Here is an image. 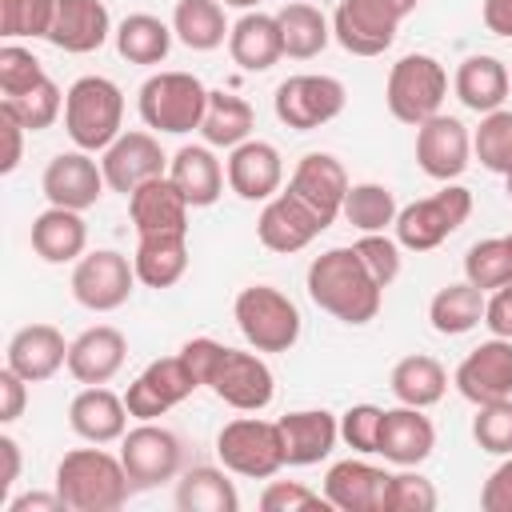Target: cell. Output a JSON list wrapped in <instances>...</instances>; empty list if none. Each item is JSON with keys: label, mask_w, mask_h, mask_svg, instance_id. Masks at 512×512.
I'll use <instances>...</instances> for the list:
<instances>
[{"label": "cell", "mask_w": 512, "mask_h": 512, "mask_svg": "<svg viewBox=\"0 0 512 512\" xmlns=\"http://www.w3.org/2000/svg\"><path fill=\"white\" fill-rule=\"evenodd\" d=\"M276 428H280V444H284V464H292V468L320 464L340 440V420L324 408L288 412L276 420Z\"/></svg>", "instance_id": "cell-25"}, {"label": "cell", "mask_w": 512, "mask_h": 512, "mask_svg": "<svg viewBox=\"0 0 512 512\" xmlns=\"http://www.w3.org/2000/svg\"><path fill=\"white\" fill-rule=\"evenodd\" d=\"M108 180H104V168L100 160H92V152L76 148V152H60L48 160L44 176H40V192L48 196V204L56 208H92L100 196H104Z\"/></svg>", "instance_id": "cell-17"}, {"label": "cell", "mask_w": 512, "mask_h": 512, "mask_svg": "<svg viewBox=\"0 0 512 512\" xmlns=\"http://www.w3.org/2000/svg\"><path fill=\"white\" fill-rule=\"evenodd\" d=\"M468 216H472V192L448 180L440 192H432V196L412 200L408 208H400L392 228H396L400 248H408V252H432V248H440Z\"/></svg>", "instance_id": "cell-7"}, {"label": "cell", "mask_w": 512, "mask_h": 512, "mask_svg": "<svg viewBox=\"0 0 512 512\" xmlns=\"http://www.w3.org/2000/svg\"><path fill=\"white\" fill-rule=\"evenodd\" d=\"M168 176H172V184L184 192V200H188L192 208H208V204L220 200L228 172H224V164L216 160L212 144H184V148H176V156L168 160Z\"/></svg>", "instance_id": "cell-30"}, {"label": "cell", "mask_w": 512, "mask_h": 512, "mask_svg": "<svg viewBox=\"0 0 512 512\" xmlns=\"http://www.w3.org/2000/svg\"><path fill=\"white\" fill-rule=\"evenodd\" d=\"M388 388H392V396H396L400 404L432 408V404H440L444 392H448V372H444V364H440L436 356L416 352V356L396 360V368H392V376H388Z\"/></svg>", "instance_id": "cell-35"}, {"label": "cell", "mask_w": 512, "mask_h": 512, "mask_svg": "<svg viewBox=\"0 0 512 512\" xmlns=\"http://www.w3.org/2000/svg\"><path fill=\"white\" fill-rule=\"evenodd\" d=\"M188 200L184 192L172 184V176H156L148 184H140L128 196V216L136 224V236H152V232H188Z\"/></svg>", "instance_id": "cell-29"}, {"label": "cell", "mask_w": 512, "mask_h": 512, "mask_svg": "<svg viewBox=\"0 0 512 512\" xmlns=\"http://www.w3.org/2000/svg\"><path fill=\"white\" fill-rule=\"evenodd\" d=\"M44 76H48V72H44V64L32 56V48H24V44H16V40H4V48H0V92H4V96H16V92L40 84Z\"/></svg>", "instance_id": "cell-49"}, {"label": "cell", "mask_w": 512, "mask_h": 512, "mask_svg": "<svg viewBox=\"0 0 512 512\" xmlns=\"http://www.w3.org/2000/svg\"><path fill=\"white\" fill-rule=\"evenodd\" d=\"M452 384L460 388L468 404H492V400L512 396V340L492 336L480 348H472L460 360Z\"/></svg>", "instance_id": "cell-19"}, {"label": "cell", "mask_w": 512, "mask_h": 512, "mask_svg": "<svg viewBox=\"0 0 512 512\" xmlns=\"http://www.w3.org/2000/svg\"><path fill=\"white\" fill-rule=\"evenodd\" d=\"M356 248V256L364 260V268H368V276L380 284V288H388L396 276H400V240H392V236H384V232H360V240L352 244Z\"/></svg>", "instance_id": "cell-48"}, {"label": "cell", "mask_w": 512, "mask_h": 512, "mask_svg": "<svg viewBox=\"0 0 512 512\" xmlns=\"http://www.w3.org/2000/svg\"><path fill=\"white\" fill-rule=\"evenodd\" d=\"M108 36H112V16H108L104 0H56L52 28L44 40L60 52L84 56V52L104 48Z\"/></svg>", "instance_id": "cell-23"}, {"label": "cell", "mask_w": 512, "mask_h": 512, "mask_svg": "<svg viewBox=\"0 0 512 512\" xmlns=\"http://www.w3.org/2000/svg\"><path fill=\"white\" fill-rule=\"evenodd\" d=\"M448 96V72L436 56L428 52H408L392 64L388 72V84H384V100H388V112L400 120V124H424L428 116L440 112Z\"/></svg>", "instance_id": "cell-6"}, {"label": "cell", "mask_w": 512, "mask_h": 512, "mask_svg": "<svg viewBox=\"0 0 512 512\" xmlns=\"http://www.w3.org/2000/svg\"><path fill=\"white\" fill-rule=\"evenodd\" d=\"M68 424L88 444H112L128 432V404L104 384H84L68 404Z\"/></svg>", "instance_id": "cell-26"}, {"label": "cell", "mask_w": 512, "mask_h": 512, "mask_svg": "<svg viewBox=\"0 0 512 512\" xmlns=\"http://www.w3.org/2000/svg\"><path fill=\"white\" fill-rule=\"evenodd\" d=\"M484 324H488L492 336L512 340V280L488 296V304H484Z\"/></svg>", "instance_id": "cell-56"}, {"label": "cell", "mask_w": 512, "mask_h": 512, "mask_svg": "<svg viewBox=\"0 0 512 512\" xmlns=\"http://www.w3.org/2000/svg\"><path fill=\"white\" fill-rule=\"evenodd\" d=\"M452 88H456V96H460L464 108H472V112L484 116V112L504 108L508 88H512V76H508L504 60L476 52V56H464L460 60V68L452 76Z\"/></svg>", "instance_id": "cell-32"}, {"label": "cell", "mask_w": 512, "mask_h": 512, "mask_svg": "<svg viewBox=\"0 0 512 512\" xmlns=\"http://www.w3.org/2000/svg\"><path fill=\"white\" fill-rule=\"evenodd\" d=\"M172 32L192 52H212L228 40V20L220 0H176L172 8Z\"/></svg>", "instance_id": "cell-39"}, {"label": "cell", "mask_w": 512, "mask_h": 512, "mask_svg": "<svg viewBox=\"0 0 512 512\" xmlns=\"http://www.w3.org/2000/svg\"><path fill=\"white\" fill-rule=\"evenodd\" d=\"M0 128H4V156H0V172L8 176V172H16L20 168V156H24V124L20 120H12L8 112H0Z\"/></svg>", "instance_id": "cell-57"}, {"label": "cell", "mask_w": 512, "mask_h": 512, "mask_svg": "<svg viewBox=\"0 0 512 512\" xmlns=\"http://www.w3.org/2000/svg\"><path fill=\"white\" fill-rule=\"evenodd\" d=\"M348 104V92L336 76H316V72H300L288 76L276 96H272V112L280 124L296 128V132H312L328 120H336Z\"/></svg>", "instance_id": "cell-10"}, {"label": "cell", "mask_w": 512, "mask_h": 512, "mask_svg": "<svg viewBox=\"0 0 512 512\" xmlns=\"http://www.w3.org/2000/svg\"><path fill=\"white\" fill-rule=\"evenodd\" d=\"M220 4H224V8H244V12H252L260 0H220Z\"/></svg>", "instance_id": "cell-61"}, {"label": "cell", "mask_w": 512, "mask_h": 512, "mask_svg": "<svg viewBox=\"0 0 512 512\" xmlns=\"http://www.w3.org/2000/svg\"><path fill=\"white\" fill-rule=\"evenodd\" d=\"M124 128V92L108 76H80L64 92V132L84 152H104Z\"/></svg>", "instance_id": "cell-3"}, {"label": "cell", "mask_w": 512, "mask_h": 512, "mask_svg": "<svg viewBox=\"0 0 512 512\" xmlns=\"http://www.w3.org/2000/svg\"><path fill=\"white\" fill-rule=\"evenodd\" d=\"M216 456L244 480H272L284 468V444L276 420L236 416L216 432Z\"/></svg>", "instance_id": "cell-8"}, {"label": "cell", "mask_w": 512, "mask_h": 512, "mask_svg": "<svg viewBox=\"0 0 512 512\" xmlns=\"http://www.w3.org/2000/svg\"><path fill=\"white\" fill-rule=\"evenodd\" d=\"M472 160V132L456 120V116H428L424 124H416V164L424 168V176L448 184L456 180Z\"/></svg>", "instance_id": "cell-16"}, {"label": "cell", "mask_w": 512, "mask_h": 512, "mask_svg": "<svg viewBox=\"0 0 512 512\" xmlns=\"http://www.w3.org/2000/svg\"><path fill=\"white\" fill-rule=\"evenodd\" d=\"M328 224L296 196V192H276L272 200H264L260 216H256V236L268 252L292 256L300 248H308Z\"/></svg>", "instance_id": "cell-18"}, {"label": "cell", "mask_w": 512, "mask_h": 512, "mask_svg": "<svg viewBox=\"0 0 512 512\" xmlns=\"http://www.w3.org/2000/svg\"><path fill=\"white\" fill-rule=\"evenodd\" d=\"M116 52L128 60V64H164L168 60V48H172V28L160 20V16H148V12H132L116 24Z\"/></svg>", "instance_id": "cell-40"}, {"label": "cell", "mask_w": 512, "mask_h": 512, "mask_svg": "<svg viewBox=\"0 0 512 512\" xmlns=\"http://www.w3.org/2000/svg\"><path fill=\"white\" fill-rule=\"evenodd\" d=\"M56 492L72 512H116L132 496L124 460L96 448H72L56 464Z\"/></svg>", "instance_id": "cell-2"}, {"label": "cell", "mask_w": 512, "mask_h": 512, "mask_svg": "<svg viewBox=\"0 0 512 512\" xmlns=\"http://www.w3.org/2000/svg\"><path fill=\"white\" fill-rule=\"evenodd\" d=\"M204 388H212V396L236 412H264L276 396V376L260 352H240V348L224 344Z\"/></svg>", "instance_id": "cell-12"}, {"label": "cell", "mask_w": 512, "mask_h": 512, "mask_svg": "<svg viewBox=\"0 0 512 512\" xmlns=\"http://www.w3.org/2000/svg\"><path fill=\"white\" fill-rule=\"evenodd\" d=\"M132 268L144 288H172L188 272V232L140 236L136 252H132Z\"/></svg>", "instance_id": "cell-34"}, {"label": "cell", "mask_w": 512, "mask_h": 512, "mask_svg": "<svg viewBox=\"0 0 512 512\" xmlns=\"http://www.w3.org/2000/svg\"><path fill=\"white\" fill-rule=\"evenodd\" d=\"M252 124H256V112L244 96L236 92H208V108H204V120H200V136L204 144L212 148H236L244 140H252Z\"/></svg>", "instance_id": "cell-36"}, {"label": "cell", "mask_w": 512, "mask_h": 512, "mask_svg": "<svg viewBox=\"0 0 512 512\" xmlns=\"http://www.w3.org/2000/svg\"><path fill=\"white\" fill-rule=\"evenodd\" d=\"M396 192L388 184H376V180H364V184H352L348 196H344V208L340 216L356 228V232H384L396 224Z\"/></svg>", "instance_id": "cell-42"}, {"label": "cell", "mask_w": 512, "mask_h": 512, "mask_svg": "<svg viewBox=\"0 0 512 512\" xmlns=\"http://www.w3.org/2000/svg\"><path fill=\"white\" fill-rule=\"evenodd\" d=\"M480 16H484V28H488L492 36L512 40V0H484Z\"/></svg>", "instance_id": "cell-59"}, {"label": "cell", "mask_w": 512, "mask_h": 512, "mask_svg": "<svg viewBox=\"0 0 512 512\" xmlns=\"http://www.w3.org/2000/svg\"><path fill=\"white\" fill-rule=\"evenodd\" d=\"M464 280L476 284L480 292H496L512 280V256H508V244L504 236H488V240H476L464 256Z\"/></svg>", "instance_id": "cell-45"}, {"label": "cell", "mask_w": 512, "mask_h": 512, "mask_svg": "<svg viewBox=\"0 0 512 512\" xmlns=\"http://www.w3.org/2000/svg\"><path fill=\"white\" fill-rule=\"evenodd\" d=\"M436 484L412 468L396 472L388 480V500H384V512H432L436 508Z\"/></svg>", "instance_id": "cell-50"}, {"label": "cell", "mask_w": 512, "mask_h": 512, "mask_svg": "<svg viewBox=\"0 0 512 512\" xmlns=\"http://www.w3.org/2000/svg\"><path fill=\"white\" fill-rule=\"evenodd\" d=\"M392 4H396V8H400V12H404V16H412V12H416V4H420V0H392Z\"/></svg>", "instance_id": "cell-62"}, {"label": "cell", "mask_w": 512, "mask_h": 512, "mask_svg": "<svg viewBox=\"0 0 512 512\" xmlns=\"http://www.w3.org/2000/svg\"><path fill=\"white\" fill-rule=\"evenodd\" d=\"M56 0H0V36L4 40H44L52 28Z\"/></svg>", "instance_id": "cell-46"}, {"label": "cell", "mask_w": 512, "mask_h": 512, "mask_svg": "<svg viewBox=\"0 0 512 512\" xmlns=\"http://www.w3.org/2000/svg\"><path fill=\"white\" fill-rule=\"evenodd\" d=\"M484 304H488V296L476 284H468V280L464 284H448V288H440L432 296L428 320H432V328L440 336H464L476 324H484Z\"/></svg>", "instance_id": "cell-41"}, {"label": "cell", "mask_w": 512, "mask_h": 512, "mask_svg": "<svg viewBox=\"0 0 512 512\" xmlns=\"http://www.w3.org/2000/svg\"><path fill=\"white\" fill-rule=\"evenodd\" d=\"M228 56L244 72H268L284 56V36L276 16L268 12H244L228 32Z\"/></svg>", "instance_id": "cell-33"}, {"label": "cell", "mask_w": 512, "mask_h": 512, "mask_svg": "<svg viewBox=\"0 0 512 512\" xmlns=\"http://www.w3.org/2000/svg\"><path fill=\"white\" fill-rule=\"evenodd\" d=\"M200 388V380L192 376V368L184 364V356H160L152 360L124 392L128 416L132 420H160L168 408H176L180 400H188Z\"/></svg>", "instance_id": "cell-14"}, {"label": "cell", "mask_w": 512, "mask_h": 512, "mask_svg": "<svg viewBox=\"0 0 512 512\" xmlns=\"http://www.w3.org/2000/svg\"><path fill=\"white\" fill-rule=\"evenodd\" d=\"M64 496L60 492H24L16 500L4 504V512H64Z\"/></svg>", "instance_id": "cell-58"}, {"label": "cell", "mask_w": 512, "mask_h": 512, "mask_svg": "<svg viewBox=\"0 0 512 512\" xmlns=\"http://www.w3.org/2000/svg\"><path fill=\"white\" fill-rule=\"evenodd\" d=\"M392 472L368 464V460H336L324 476V500L340 512H384Z\"/></svg>", "instance_id": "cell-21"}, {"label": "cell", "mask_w": 512, "mask_h": 512, "mask_svg": "<svg viewBox=\"0 0 512 512\" xmlns=\"http://www.w3.org/2000/svg\"><path fill=\"white\" fill-rule=\"evenodd\" d=\"M472 440L492 456H512V396L492 400V404H476Z\"/></svg>", "instance_id": "cell-47"}, {"label": "cell", "mask_w": 512, "mask_h": 512, "mask_svg": "<svg viewBox=\"0 0 512 512\" xmlns=\"http://www.w3.org/2000/svg\"><path fill=\"white\" fill-rule=\"evenodd\" d=\"M24 404H28V380L4 364L0 368V424L20 420L24 416Z\"/></svg>", "instance_id": "cell-54"}, {"label": "cell", "mask_w": 512, "mask_h": 512, "mask_svg": "<svg viewBox=\"0 0 512 512\" xmlns=\"http://www.w3.org/2000/svg\"><path fill=\"white\" fill-rule=\"evenodd\" d=\"M380 424H384V408H376V404H352L340 416V440L352 452L372 456V452H380Z\"/></svg>", "instance_id": "cell-51"}, {"label": "cell", "mask_w": 512, "mask_h": 512, "mask_svg": "<svg viewBox=\"0 0 512 512\" xmlns=\"http://www.w3.org/2000/svg\"><path fill=\"white\" fill-rule=\"evenodd\" d=\"M120 460H124V472L132 480V492H148L164 480H172L180 472V460H184V448H180V436L156 420H140L136 428H128L120 436Z\"/></svg>", "instance_id": "cell-9"}, {"label": "cell", "mask_w": 512, "mask_h": 512, "mask_svg": "<svg viewBox=\"0 0 512 512\" xmlns=\"http://www.w3.org/2000/svg\"><path fill=\"white\" fill-rule=\"evenodd\" d=\"M260 508L264 512H312V508H332L320 492H312L308 484H296V480H272L264 492H260Z\"/></svg>", "instance_id": "cell-52"}, {"label": "cell", "mask_w": 512, "mask_h": 512, "mask_svg": "<svg viewBox=\"0 0 512 512\" xmlns=\"http://www.w3.org/2000/svg\"><path fill=\"white\" fill-rule=\"evenodd\" d=\"M436 448V428L424 416V408L400 404V408H384V424H380V456L400 464V468H416L432 456Z\"/></svg>", "instance_id": "cell-27"}, {"label": "cell", "mask_w": 512, "mask_h": 512, "mask_svg": "<svg viewBox=\"0 0 512 512\" xmlns=\"http://www.w3.org/2000/svg\"><path fill=\"white\" fill-rule=\"evenodd\" d=\"M236 328L256 352H288L300 340V308L272 284H248L232 304Z\"/></svg>", "instance_id": "cell-5"}, {"label": "cell", "mask_w": 512, "mask_h": 512, "mask_svg": "<svg viewBox=\"0 0 512 512\" xmlns=\"http://www.w3.org/2000/svg\"><path fill=\"white\" fill-rule=\"evenodd\" d=\"M304 288L312 296V304L328 316H336L340 324H372L380 316L384 304V288L368 276L364 260L356 256V248H328L308 264Z\"/></svg>", "instance_id": "cell-1"}, {"label": "cell", "mask_w": 512, "mask_h": 512, "mask_svg": "<svg viewBox=\"0 0 512 512\" xmlns=\"http://www.w3.org/2000/svg\"><path fill=\"white\" fill-rule=\"evenodd\" d=\"M136 108H140L144 128L184 136V132L200 128L204 108H208V88L192 72H156L140 84Z\"/></svg>", "instance_id": "cell-4"}, {"label": "cell", "mask_w": 512, "mask_h": 512, "mask_svg": "<svg viewBox=\"0 0 512 512\" xmlns=\"http://www.w3.org/2000/svg\"><path fill=\"white\" fill-rule=\"evenodd\" d=\"M220 352H224V344H220V340H212V336H196V340H188V344L180 348V356H184V364L192 368V376L200 380V388L208 384V376H212V368H216Z\"/></svg>", "instance_id": "cell-53"}, {"label": "cell", "mask_w": 512, "mask_h": 512, "mask_svg": "<svg viewBox=\"0 0 512 512\" xmlns=\"http://www.w3.org/2000/svg\"><path fill=\"white\" fill-rule=\"evenodd\" d=\"M504 192H508V200H512V172L504 176Z\"/></svg>", "instance_id": "cell-63"}, {"label": "cell", "mask_w": 512, "mask_h": 512, "mask_svg": "<svg viewBox=\"0 0 512 512\" xmlns=\"http://www.w3.org/2000/svg\"><path fill=\"white\" fill-rule=\"evenodd\" d=\"M404 12L392 0H340L332 12V40L352 56H380L392 48Z\"/></svg>", "instance_id": "cell-13"}, {"label": "cell", "mask_w": 512, "mask_h": 512, "mask_svg": "<svg viewBox=\"0 0 512 512\" xmlns=\"http://www.w3.org/2000/svg\"><path fill=\"white\" fill-rule=\"evenodd\" d=\"M0 112H8L12 120H20L28 132H44L60 120L64 112V92L56 88L52 76H44L40 84L16 92V96H0Z\"/></svg>", "instance_id": "cell-43"}, {"label": "cell", "mask_w": 512, "mask_h": 512, "mask_svg": "<svg viewBox=\"0 0 512 512\" xmlns=\"http://www.w3.org/2000/svg\"><path fill=\"white\" fill-rule=\"evenodd\" d=\"M228 188L240 200H272L284 184V160L280 148L268 140H244L228 152Z\"/></svg>", "instance_id": "cell-22"}, {"label": "cell", "mask_w": 512, "mask_h": 512, "mask_svg": "<svg viewBox=\"0 0 512 512\" xmlns=\"http://www.w3.org/2000/svg\"><path fill=\"white\" fill-rule=\"evenodd\" d=\"M480 508H484V512H512V456L484 480V488H480Z\"/></svg>", "instance_id": "cell-55"}, {"label": "cell", "mask_w": 512, "mask_h": 512, "mask_svg": "<svg viewBox=\"0 0 512 512\" xmlns=\"http://www.w3.org/2000/svg\"><path fill=\"white\" fill-rule=\"evenodd\" d=\"M124 356H128L124 332L112 324H96L68 344V372L80 384H108L124 368Z\"/></svg>", "instance_id": "cell-28"}, {"label": "cell", "mask_w": 512, "mask_h": 512, "mask_svg": "<svg viewBox=\"0 0 512 512\" xmlns=\"http://www.w3.org/2000/svg\"><path fill=\"white\" fill-rule=\"evenodd\" d=\"M504 244H508V256H512V232H508V236H504Z\"/></svg>", "instance_id": "cell-64"}, {"label": "cell", "mask_w": 512, "mask_h": 512, "mask_svg": "<svg viewBox=\"0 0 512 512\" xmlns=\"http://www.w3.org/2000/svg\"><path fill=\"white\" fill-rule=\"evenodd\" d=\"M472 156L496 176L512 172V108H496L480 116V128L472 132Z\"/></svg>", "instance_id": "cell-44"}, {"label": "cell", "mask_w": 512, "mask_h": 512, "mask_svg": "<svg viewBox=\"0 0 512 512\" xmlns=\"http://www.w3.org/2000/svg\"><path fill=\"white\" fill-rule=\"evenodd\" d=\"M0 460H4V468H0V500H4L8 488L20 480V444L12 436H0Z\"/></svg>", "instance_id": "cell-60"}, {"label": "cell", "mask_w": 512, "mask_h": 512, "mask_svg": "<svg viewBox=\"0 0 512 512\" xmlns=\"http://www.w3.org/2000/svg\"><path fill=\"white\" fill-rule=\"evenodd\" d=\"M176 508L180 512H236L240 508V492L228 480V468L196 464L176 484Z\"/></svg>", "instance_id": "cell-37"}, {"label": "cell", "mask_w": 512, "mask_h": 512, "mask_svg": "<svg viewBox=\"0 0 512 512\" xmlns=\"http://www.w3.org/2000/svg\"><path fill=\"white\" fill-rule=\"evenodd\" d=\"M100 168H104V180H108L112 192L132 196L140 184H148L156 176H168V156H164V148L152 132H120L104 148Z\"/></svg>", "instance_id": "cell-15"}, {"label": "cell", "mask_w": 512, "mask_h": 512, "mask_svg": "<svg viewBox=\"0 0 512 512\" xmlns=\"http://www.w3.org/2000/svg\"><path fill=\"white\" fill-rule=\"evenodd\" d=\"M88 248V224L76 208H56L48 204L32 220V252L48 264H72Z\"/></svg>", "instance_id": "cell-31"}, {"label": "cell", "mask_w": 512, "mask_h": 512, "mask_svg": "<svg viewBox=\"0 0 512 512\" xmlns=\"http://www.w3.org/2000/svg\"><path fill=\"white\" fill-rule=\"evenodd\" d=\"M348 172L344 164L332 156V152H308L292 176H288V192H296L324 224H332L344 208V196H348Z\"/></svg>", "instance_id": "cell-20"}, {"label": "cell", "mask_w": 512, "mask_h": 512, "mask_svg": "<svg viewBox=\"0 0 512 512\" xmlns=\"http://www.w3.org/2000/svg\"><path fill=\"white\" fill-rule=\"evenodd\" d=\"M132 288H136V268L116 248L84 252L76 260V268H72V296L88 312H116V308H124Z\"/></svg>", "instance_id": "cell-11"}, {"label": "cell", "mask_w": 512, "mask_h": 512, "mask_svg": "<svg viewBox=\"0 0 512 512\" xmlns=\"http://www.w3.org/2000/svg\"><path fill=\"white\" fill-rule=\"evenodd\" d=\"M276 24H280V36H284V56H292V60H312L332 40V20L316 4H304V0L284 4L276 12Z\"/></svg>", "instance_id": "cell-38"}, {"label": "cell", "mask_w": 512, "mask_h": 512, "mask_svg": "<svg viewBox=\"0 0 512 512\" xmlns=\"http://www.w3.org/2000/svg\"><path fill=\"white\" fill-rule=\"evenodd\" d=\"M4 364L12 372H20L28 384H44L52 380L60 368H68V344L64 332L56 324H24L12 340H8V356Z\"/></svg>", "instance_id": "cell-24"}]
</instances>
